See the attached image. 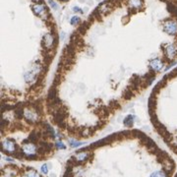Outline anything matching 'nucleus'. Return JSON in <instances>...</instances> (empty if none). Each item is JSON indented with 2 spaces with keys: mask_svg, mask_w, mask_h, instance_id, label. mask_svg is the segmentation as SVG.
<instances>
[{
  "mask_svg": "<svg viewBox=\"0 0 177 177\" xmlns=\"http://www.w3.org/2000/svg\"><path fill=\"white\" fill-rule=\"evenodd\" d=\"M41 64H34L24 75L25 81L27 83H33L37 79V77L39 76V74L41 73Z\"/></svg>",
  "mask_w": 177,
  "mask_h": 177,
  "instance_id": "nucleus-1",
  "label": "nucleus"
},
{
  "mask_svg": "<svg viewBox=\"0 0 177 177\" xmlns=\"http://www.w3.org/2000/svg\"><path fill=\"white\" fill-rule=\"evenodd\" d=\"M23 116L25 117L27 121L31 123H36L39 120V112L34 107H26L23 108Z\"/></svg>",
  "mask_w": 177,
  "mask_h": 177,
  "instance_id": "nucleus-2",
  "label": "nucleus"
},
{
  "mask_svg": "<svg viewBox=\"0 0 177 177\" xmlns=\"http://www.w3.org/2000/svg\"><path fill=\"white\" fill-rule=\"evenodd\" d=\"M22 152L27 157H34L37 152V148L34 143H27L22 146Z\"/></svg>",
  "mask_w": 177,
  "mask_h": 177,
  "instance_id": "nucleus-3",
  "label": "nucleus"
},
{
  "mask_svg": "<svg viewBox=\"0 0 177 177\" xmlns=\"http://www.w3.org/2000/svg\"><path fill=\"white\" fill-rule=\"evenodd\" d=\"M163 31H164L166 34H170V36L176 34H177V23L175 21H172V20L166 21V22H164V24H163Z\"/></svg>",
  "mask_w": 177,
  "mask_h": 177,
  "instance_id": "nucleus-4",
  "label": "nucleus"
},
{
  "mask_svg": "<svg viewBox=\"0 0 177 177\" xmlns=\"http://www.w3.org/2000/svg\"><path fill=\"white\" fill-rule=\"evenodd\" d=\"M2 150L7 154H14L16 152V144L11 139H5L2 141Z\"/></svg>",
  "mask_w": 177,
  "mask_h": 177,
  "instance_id": "nucleus-5",
  "label": "nucleus"
},
{
  "mask_svg": "<svg viewBox=\"0 0 177 177\" xmlns=\"http://www.w3.org/2000/svg\"><path fill=\"white\" fill-rule=\"evenodd\" d=\"M163 66H164V64L162 61V59L159 58H155L151 60V62H150V67L152 68V70H154L155 72H159L163 68Z\"/></svg>",
  "mask_w": 177,
  "mask_h": 177,
  "instance_id": "nucleus-6",
  "label": "nucleus"
},
{
  "mask_svg": "<svg viewBox=\"0 0 177 177\" xmlns=\"http://www.w3.org/2000/svg\"><path fill=\"white\" fill-rule=\"evenodd\" d=\"M165 55L167 56V58L173 59L177 55V47L174 44H167L164 49Z\"/></svg>",
  "mask_w": 177,
  "mask_h": 177,
  "instance_id": "nucleus-7",
  "label": "nucleus"
},
{
  "mask_svg": "<svg viewBox=\"0 0 177 177\" xmlns=\"http://www.w3.org/2000/svg\"><path fill=\"white\" fill-rule=\"evenodd\" d=\"M32 9H33L34 13L37 16H42L45 13V7L44 4H39L36 3L32 6Z\"/></svg>",
  "mask_w": 177,
  "mask_h": 177,
  "instance_id": "nucleus-8",
  "label": "nucleus"
},
{
  "mask_svg": "<svg viewBox=\"0 0 177 177\" xmlns=\"http://www.w3.org/2000/svg\"><path fill=\"white\" fill-rule=\"evenodd\" d=\"M54 44V37L51 34H46L44 37V44L46 48H50Z\"/></svg>",
  "mask_w": 177,
  "mask_h": 177,
  "instance_id": "nucleus-9",
  "label": "nucleus"
},
{
  "mask_svg": "<svg viewBox=\"0 0 177 177\" xmlns=\"http://www.w3.org/2000/svg\"><path fill=\"white\" fill-rule=\"evenodd\" d=\"M88 152H77V154L74 155V159L79 162H85V160L88 159Z\"/></svg>",
  "mask_w": 177,
  "mask_h": 177,
  "instance_id": "nucleus-10",
  "label": "nucleus"
},
{
  "mask_svg": "<svg viewBox=\"0 0 177 177\" xmlns=\"http://www.w3.org/2000/svg\"><path fill=\"white\" fill-rule=\"evenodd\" d=\"M134 119H135V117L133 115H128L124 119V125L126 127H132L134 124Z\"/></svg>",
  "mask_w": 177,
  "mask_h": 177,
  "instance_id": "nucleus-11",
  "label": "nucleus"
},
{
  "mask_svg": "<svg viewBox=\"0 0 177 177\" xmlns=\"http://www.w3.org/2000/svg\"><path fill=\"white\" fill-rule=\"evenodd\" d=\"M23 177H41V175L34 169H29L28 171H26Z\"/></svg>",
  "mask_w": 177,
  "mask_h": 177,
  "instance_id": "nucleus-12",
  "label": "nucleus"
},
{
  "mask_svg": "<svg viewBox=\"0 0 177 177\" xmlns=\"http://www.w3.org/2000/svg\"><path fill=\"white\" fill-rule=\"evenodd\" d=\"M129 5L136 9L142 6V0H129Z\"/></svg>",
  "mask_w": 177,
  "mask_h": 177,
  "instance_id": "nucleus-13",
  "label": "nucleus"
},
{
  "mask_svg": "<svg viewBox=\"0 0 177 177\" xmlns=\"http://www.w3.org/2000/svg\"><path fill=\"white\" fill-rule=\"evenodd\" d=\"M150 177H167V175H166V173L164 172V171L157 170V171H155V172H152Z\"/></svg>",
  "mask_w": 177,
  "mask_h": 177,
  "instance_id": "nucleus-14",
  "label": "nucleus"
},
{
  "mask_svg": "<svg viewBox=\"0 0 177 177\" xmlns=\"http://www.w3.org/2000/svg\"><path fill=\"white\" fill-rule=\"evenodd\" d=\"M69 144L72 148H77V147H80L83 143L81 142H78V141H75L73 139H69Z\"/></svg>",
  "mask_w": 177,
  "mask_h": 177,
  "instance_id": "nucleus-15",
  "label": "nucleus"
},
{
  "mask_svg": "<svg viewBox=\"0 0 177 177\" xmlns=\"http://www.w3.org/2000/svg\"><path fill=\"white\" fill-rule=\"evenodd\" d=\"M80 21H81V19H80V17H78V16H74V17H72V18H71V20H70V24H71V25L75 26V25H77V24H79V23H80Z\"/></svg>",
  "mask_w": 177,
  "mask_h": 177,
  "instance_id": "nucleus-16",
  "label": "nucleus"
},
{
  "mask_svg": "<svg viewBox=\"0 0 177 177\" xmlns=\"http://www.w3.org/2000/svg\"><path fill=\"white\" fill-rule=\"evenodd\" d=\"M48 4L50 5V7L54 10H59V5L56 3L54 0H48Z\"/></svg>",
  "mask_w": 177,
  "mask_h": 177,
  "instance_id": "nucleus-17",
  "label": "nucleus"
},
{
  "mask_svg": "<svg viewBox=\"0 0 177 177\" xmlns=\"http://www.w3.org/2000/svg\"><path fill=\"white\" fill-rule=\"evenodd\" d=\"M55 146H56V148H57V149H59V150H65V149H66V146L62 143V142H60V141L56 142V143H55Z\"/></svg>",
  "mask_w": 177,
  "mask_h": 177,
  "instance_id": "nucleus-18",
  "label": "nucleus"
},
{
  "mask_svg": "<svg viewBox=\"0 0 177 177\" xmlns=\"http://www.w3.org/2000/svg\"><path fill=\"white\" fill-rule=\"evenodd\" d=\"M41 172L44 173V174H47L48 173V164H44L41 167Z\"/></svg>",
  "mask_w": 177,
  "mask_h": 177,
  "instance_id": "nucleus-19",
  "label": "nucleus"
},
{
  "mask_svg": "<svg viewBox=\"0 0 177 177\" xmlns=\"http://www.w3.org/2000/svg\"><path fill=\"white\" fill-rule=\"evenodd\" d=\"M73 11H74V12H80V13H83L82 9H80L79 7H73Z\"/></svg>",
  "mask_w": 177,
  "mask_h": 177,
  "instance_id": "nucleus-20",
  "label": "nucleus"
},
{
  "mask_svg": "<svg viewBox=\"0 0 177 177\" xmlns=\"http://www.w3.org/2000/svg\"><path fill=\"white\" fill-rule=\"evenodd\" d=\"M65 37H66L65 33H62V34H61V39H65Z\"/></svg>",
  "mask_w": 177,
  "mask_h": 177,
  "instance_id": "nucleus-21",
  "label": "nucleus"
},
{
  "mask_svg": "<svg viewBox=\"0 0 177 177\" xmlns=\"http://www.w3.org/2000/svg\"><path fill=\"white\" fill-rule=\"evenodd\" d=\"M50 177H55V174H50Z\"/></svg>",
  "mask_w": 177,
  "mask_h": 177,
  "instance_id": "nucleus-22",
  "label": "nucleus"
},
{
  "mask_svg": "<svg viewBox=\"0 0 177 177\" xmlns=\"http://www.w3.org/2000/svg\"><path fill=\"white\" fill-rule=\"evenodd\" d=\"M33 1H34V2H39V1H41V0H33Z\"/></svg>",
  "mask_w": 177,
  "mask_h": 177,
  "instance_id": "nucleus-23",
  "label": "nucleus"
},
{
  "mask_svg": "<svg viewBox=\"0 0 177 177\" xmlns=\"http://www.w3.org/2000/svg\"><path fill=\"white\" fill-rule=\"evenodd\" d=\"M62 1H68V0H62Z\"/></svg>",
  "mask_w": 177,
  "mask_h": 177,
  "instance_id": "nucleus-24",
  "label": "nucleus"
}]
</instances>
